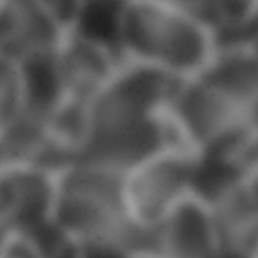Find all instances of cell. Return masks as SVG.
<instances>
[{
    "label": "cell",
    "instance_id": "obj_1",
    "mask_svg": "<svg viewBox=\"0 0 258 258\" xmlns=\"http://www.w3.org/2000/svg\"><path fill=\"white\" fill-rule=\"evenodd\" d=\"M199 155L187 149L164 153L129 171L124 202L130 219L156 225L181 199L197 189Z\"/></svg>",
    "mask_w": 258,
    "mask_h": 258
},
{
    "label": "cell",
    "instance_id": "obj_2",
    "mask_svg": "<svg viewBox=\"0 0 258 258\" xmlns=\"http://www.w3.org/2000/svg\"><path fill=\"white\" fill-rule=\"evenodd\" d=\"M167 109L189 147L198 152L248 119L199 76L178 81Z\"/></svg>",
    "mask_w": 258,
    "mask_h": 258
},
{
    "label": "cell",
    "instance_id": "obj_3",
    "mask_svg": "<svg viewBox=\"0 0 258 258\" xmlns=\"http://www.w3.org/2000/svg\"><path fill=\"white\" fill-rule=\"evenodd\" d=\"M181 24L176 1H126L120 44L123 58L164 68L176 48Z\"/></svg>",
    "mask_w": 258,
    "mask_h": 258
},
{
    "label": "cell",
    "instance_id": "obj_4",
    "mask_svg": "<svg viewBox=\"0 0 258 258\" xmlns=\"http://www.w3.org/2000/svg\"><path fill=\"white\" fill-rule=\"evenodd\" d=\"M162 257L211 258L224 255V237L213 204L196 189L159 223Z\"/></svg>",
    "mask_w": 258,
    "mask_h": 258
},
{
    "label": "cell",
    "instance_id": "obj_5",
    "mask_svg": "<svg viewBox=\"0 0 258 258\" xmlns=\"http://www.w3.org/2000/svg\"><path fill=\"white\" fill-rule=\"evenodd\" d=\"M60 31L41 1H4L0 12L1 58L16 62L30 53L56 48Z\"/></svg>",
    "mask_w": 258,
    "mask_h": 258
},
{
    "label": "cell",
    "instance_id": "obj_6",
    "mask_svg": "<svg viewBox=\"0 0 258 258\" xmlns=\"http://www.w3.org/2000/svg\"><path fill=\"white\" fill-rule=\"evenodd\" d=\"M55 186L39 173L13 171L1 186V218L4 227L26 231L52 217Z\"/></svg>",
    "mask_w": 258,
    "mask_h": 258
},
{
    "label": "cell",
    "instance_id": "obj_7",
    "mask_svg": "<svg viewBox=\"0 0 258 258\" xmlns=\"http://www.w3.org/2000/svg\"><path fill=\"white\" fill-rule=\"evenodd\" d=\"M256 48L216 51L199 75L240 110H257L258 60Z\"/></svg>",
    "mask_w": 258,
    "mask_h": 258
},
{
    "label": "cell",
    "instance_id": "obj_8",
    "mask_svg": "<svg viewBox=\"0 0 258 258\" xmlns=\"http://www.w3.org/2000/svg\"><path fill=\"white\" fill-rule=\"evenodd\" d=\"M188 6L216 45L242 43L258 33L257 0L189 1Z\"/></svg>",
    "mask_w": 258,
    "mask_h": 258
},
{
    "label": "cell",
    "instance_id": "obj_9",
    "mask_svg": "<svg viewBox=\"0 0 258 258\" xmlns=\"http://www.w3.org/2000/svg\"><path fill=\"white\" fill-rule=\"evenodd\" d=\"M22 93V107L40 115L55 108L66 88L58 48L32 53L16 63Z\"/></svg>",
    "mask_w": 258,
    "mask_h": 258
},
{
    "label": "cell",
    "instance_id": "obj_10",
    "mask_svg": "<svg viewBox=\"0 0 258 258\" xmlns=\"http://www.w3.org/2000/svg\"><path fill=\"white\" fill-rule=\"evenodd\" d=\"M124 3L80 0L70 36L119 60Z\"/></svg>",
    "mask_w": 258,
    "mask_h": 258
},
{
    "label": "cell",
    "instance_id": "obj_11",
    "mask_svg": "<svg viewBox=\"0 0 258 258\" xmlns=\"http://www.w3.org/2000/svg\"><path fill=\"white\" fill-rule=\"evenodd\" d=\"M209 197L222 227L224 243L258 227V173L238 177Z\"/></svg>",
    "mask_w": 258,
    "mask_h": 258
},
{
    "label": "cell",
    "instance_id": "obj_12",
    "mask_svg": "<svg viewBox=\"0 0 258 258\" xmlns=\"http://www.w3.org/2000/svg\"><path fill=\"white\" fill-rule=\"evenodd\" d=\"M41 1L60 30L64 28L70 31L77 13L80 0Z\"/></svg>",
    "mask_w": 258,
    "mask_h": 258
}]
</instances>
